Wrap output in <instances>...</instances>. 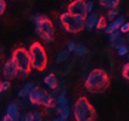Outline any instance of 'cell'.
Segmentation results:
<instances>
[{"instance_id": "1", "label": "cell", "mask_w": 129, "mask_h": 121, "mask_svg": "<svg viewBox=\"0 0 129 121\" xmlns=\"http://www.w3.org/2000/svg\"><path fill=\"white\" fill-rule=\"evenodd\" d=\"M110 86V76L104 69H93L84 80V88L93 94L105 92Z\"/></svg>"}, {"instance_id": "2", "label": "cell", "mask_w": 129, "mask_h": 121, "mask_svg": "<svg viewBox=\"0 0 129 121\" xmlns=\"http://www.w3.org/2000/svg\"><path fill=\"white\" fill-rule=\"evenodd\" d=\"M31 21L35 26V34L46 44L52 42L54 39V27L50 18L40 13H35L31 17Z\"/></svg>"}, {"instance_id": "3", "label": "cell", "mask_w": 129, "mask_h": 121, "mask_svg": "<svg viewBox=\"0 0 129 121\" xmlns=\"http://www.w3.org/2000/svg\"><path fill=\"white\" fill-rule=\"evenodd\" d=\"M73 115L75 121H96V111L86 97H80L74 103Z\"/></svg>"}, {"instance_id": "4", "label": "cell", "mask_w": 129, "mask_h": 121, "mask_svg": "<svg viewBox=\"0 0 129 121\" xmlns=\"http://www.w3.org/2000/svg\"><path fill=\"white\" fill-rule=\"evenodd\" d=\"M28 52L30 56L31 69L36 70V71H44L47 67L48 58H47V53H46V50L42 46V44L39 41H34L29 46Z\"/></svg>"}, {"instance_id": "5", "label": "cell", "mask_w": 129, "mask_h": 121, "mask_svg": "<svg viewBox=\"0 0 129 121\" xmlns=\"http://www.w3.org/2000/svg\"><path fill=\"white\" fill-rule=\"evenodd\" d=\"M11 58L15 61L17 68H18V74L17 78L24 79L30 74L31 70V64H30V56H29L28 50H25L24 47H17L16 50H13Z\"/></svg>"}, {"instance_id": "6", "label": "cell", "mask_w": 129, "mask_h": 121, "mask_svg": "<svg viewBox=\"0 0 129 121\" xmlns=\"http://www.w3.org/2000/svg\"><path fill=\"white\" fill-rule=\"evenodd\" d=\"M59 23L69 34H77L84 29V18L75 16L68 11L59 16Z\"/></svg>"}, {"instance_id": "7", "label": "cell", "mask_w": 129, "mask_h": 121, "mask_svg": "<svg viewBox=\"0 0 129 121\" xmlns=\"http://www.w3.org/2000/svg\"><path fill=\"white\" fill-rule=\"evenodd\" d=\"M47 94H48V93L46 92L42 87L34 86L33 90L29 92L27 99H28V102L31 104V105L39 107V105H42V104H44V101H45V98L47 97Z\"/></svg>"}, {"instance_id": "8", "label": "cell", "mask_w": 129, "mask_h": 121, "mask_svg": "<svg viewBox=\"0 0 129 121\" xmlns=\"http://www.w3.org/2000/svg\"><path fill=\"white\" fill-rule=\"evenodd\" d=\"M68 12L73 13L75 16H80L86 19L87 17V11H86V1L84 0H73L68 5Z\"/></svg>"}, {"instance_id": "9", "label": "cell", "mask_w": 129, "mask_h": 121, "mask_svg": "<svg viewBox=\"0 0 129 121\" xmlns=\"http://www.w3.org/2000/svg\"><path fill=\"white\" fill-rule=\"evenodd\" d=\"M17 74H18V68H17L15 61L10 58L5 61V63L3 65V75H4V79L5 80H12L17 78Z\"/></svg>"}, {"instance_id": "10", "label": "cell", "mask_w": 129, "mask_h": 121, "mask_svg": "<svg viewBox=\"0 0 129 121\" xmlns=\"http://www.w3.org/2000/svg\"><path fill=\"white\" fill-rule=\"evenodd\" d=\"M100 16H101L100 12H90V13H88L86 19H84V29L90 32L93 28H95L96 22H98Z\"/></svg>"}, {"instance_id": "11", "label": "cell", "mask_w": 129, "mask_h": 121, "mask_svg": "<svg viewBox=\"0 0 129 121\" xmlns=\"http://www.w3.org/2000/svg\"><path fill=\"white\" fill-rule=\"evenodd\" d=\"M21 110L18 108V105H17L15 102H12L7 105V108H6V115L9 116L11 121H21L22 119V116H21V113H19Z\"/></svg>"}, {"instance_id": "12", "label": "cell", "mask_w": 129, "mask_h": 121, "mask_svg": "<svg viewBox=\"0 0 129 121\" xmlns=\"http://www.w3.org/2000/svg\"><path fill=\"white\" fill-rule=\"evenodd\" d=\"M123 23H124V17L123 16H119V17H117L116 19L111 21L110 23L107 24L106 28H105V33L106 34H111L113 32H117V30H119V28L122 27Z\"/></svg>"}, {"instance_id": "13", "label": "cell", "mask_w": 129, "mask_h": 121, "mask_svg": "<svg viewBox=\"0 0 129 121\" xmlns=\"http://www.w3.org/2000/svg\"><path fill=\"white\" fill-rule=\"evenodd\" d=\"M44 84L52 91V90H54L57 87V85L59 84V81H58L57 76L53 74V73H50V74H47L45 78H44Z\"/></svg>"}, {"instance_id": "14", "label": "cell", "mask_w": 129, "mask_h": 121, "mask_svg": "<svg viewBox=\"0 0 129 121\" xmlns=\"http://www.w3.org/2000/svg\"><path fill=\"white\" fill-rule=\"evenodd\" d=\"M50 94L54 98V99H56L57 97H59V96H65V94H67V86H65V84L60 81V82L57 85L56 88L51 91Z\"/></svg>"}, {"instance_id": "15", "label": "cell", "mask_w": 129, "mask_h": 121, "mask_svg": "<svg viewBox=\"0 0 129 121\" xmlns=\"http://www.w3.org/2000/svg\"><path fill=\"white\" fill-rule=\"evenodd\" d=\"M35 86V84H34V81H28L25 85H23V87L18 91V98H27L28 97L29 92L33 90V87Z\"/></svg>"}, {"instance_id": "16", "label": "cell", "mask_w": 129, "mask_h": 121, "mask_svg": "<svg viewBox=\"0 0 129 121\" xmlns=\"http://www.w3.org/2000/svg\"><path fill=\"white\" fill-rule=\"evenodd\" d=\"M119 3H121V0H99V6L103 9L110 10V9L118 7Z\"/></svg>"}, {"instance_id": "17", "label": "cell", "mask_w": 129, "mask_h": 121, "mask_svg": "<svg viewBox=\"0 0 129 121\" xmlns=\"http://www.w3.org/2000/svg\"><path fill=\"white\" fill-rule=\"evenodd\" d=\"M69 55H70V52L68 51V50H62V51H59L56 56V64L65 63L68 59H69Z\"/></svg>"}, {"instance_id": "18", "label": "cell", "mask_w": 129, "mask_h": 121, "mask_svg": "<svg viewBox=\"0 0 129 121\" xmlns=\"http://www.w3.org/2000/svg\"><path fill=\"white\" fill-rule=\"evenodd\" d=\"M125 42H127L125 38H123V36H119V38H117L115 41L110 42V45H111V49H113V50H118L119 47L125 46Z\"/></svg>"}, {"instance_id": "19", "label": "cell", "mask_w": 129, "mask_h": 121, "mask_svg": "<svg viewBox=\"0 0 129 121\" xmlns=\"http://www.w3.org/2000/svg\"><path fill=\"white\" fill-rule=\"evenodd\" d=\"M88 55V50L87 47L83 46V45H76V49H75V56L76 57H86Z\"/></svg>"}, {"instance_id": "20", "label": "cell", "mask_w": 129, "mask_h": 121, "mask_svg": "<svg viewBox=\"0 0 129 121\" xmlns=\"http://www.w3.org/2000/svg\"><path fill=\"white\" fill-rule=\"evenodd\" d=\"M105 17L106 19H109L110 22L116 19L118 17V7H115V9H110V10H106V13H105Z\"/></svg>"}, {"instance_id": "21", "label": "cell", "mask_w": 129, "mask_h": 121, "mask_svg": "<svg viewBox=\"0 0 129 121\" xmlns=\"http://www.w3.org/2000/svg\"><path fill=\"white\" fill-rule=\"evenodd\" d=\"M70 113H71V110H70V107H69V104H68V105L63 107L62 109H60V113H59V117H62L63 120L68 121V119L70 117Z\"/></svg>"}, {"instance_id": "22", "label": "cell", "mask_w": 129, "mask_h": 121, "mask_svg": "<svg viewBox=\"0 0 129 121\" xmlns=\"http://www.w3.org/2000/svg\"><path fill=\"white\" fill-rule=\"evenodd\" d=\"M107 19L106 17H104V16H100L99 17V19H98V22H96V26L95 28L98 29V30H105V28H106L107 26Z\"/></svg>"}, {"instance_id": "23", "label": "cell", "mask_w": 129, "mask_h": 121, "mask_svg": "<svg viewBox=\"0 0 129 121\" xmlns=\"http://www.w3.org/2000/svg\"><path fill=\"white\" fill-rule=\"evenodd\" d=\"M54 104H56L54 103V98L48 93V94H47V97L45 98V101H44V104H42V105H44L45 108H51V109H52V108L54 107Z\"/></svg>"}, {"instance_id": "24", "label": "cell", "mask_w": 129, "mask_h": 121, "mask_svg": "<svg viewBox=\"0 0 129 121\" xmlns=\"http://www.w3.org/2000/svg\"><path fill=\"white\" fill-rule=\"evenodd\" d=\"M121 74H122V76H123L125 80H129V62L128 63H125L123 67H122Z\"/></svg>"}, {"instance_id": "25", "label": "cell", "mask_w": 129, "mask_h": 121, "mask_svg": "<svg viewBox=\"0 0 129 121\" xmlns=\"http://www.w3.org/2000/svg\"><path fill=\"white\" fill-rule=\"evenodd\" d=\"M15 103L18 105L19 110H24L25 108H27V101H25L24 98H19V99H18V101H16Z\"/></svg>"}, {"instance_id": "26", "label": "cell", "mask_w": 129, "mask_h": 121, "mask_svg": "<svg viewBox=\"0 0 129 121\" xmlns=\"http://www.w3.org/2000/svg\"><path fill=\"white\" fill-rule=\"evenodd\" d=\"M9 88H10V81H9V80H4L3 82H1V86H0V93L6 92Z\"/></svg>"}, {"instance_id": "27", "label": "cell", "mask_w": 129, "mask_h": 121, "mask_svg": "<svg viewBox=\"0 0 129 121\" xmlns=\"http://www.w3.org/2000/svg\"><path fill=\"white\" fill-rule=\"evenodd\" d=\"M34 121H44V113L42 111H34L33 113Z\"/></svg>"}, {"instance_id": "28", "label": "cell", "mask_w": 129, "mask_h": 121, "mask_svg": "<svg viewBox=\"0 0 129 121\" xmlns=\"http://www.w3.org/2000/svg\"><path fill=\"white\" fill-rule=\"evenodd\" d=\"M75 49H76V42L74 40H70V41H68V44H67V50L69 52H75Z\"/></svg>"}, {"instance_id": "29", "label": "cell", "mask_w": 129, "mask_h": 121, "mask_svg": "<svg viewBox=\"0 0 129 121\" xmlns=\"http://www.w3.org/2000/svg\"><path fill=\"white\" fill-rule=\"evenodd\" d=\"M128 46L125 45V46H122V47H119L117 50V55L118 56H127L128 55Z\"/></svg>"}, {"instance_id": "30", "label": "cell", "mask_w": 129, "mask_h": 121, "mask_svg": "<svg viewBox=\"0 0 129 121\" xmlns=\"http://www.w3.org/2000/svg\"><path fill=\"white\" fill-rule=\"evenodd\" d=\"M93 9H94V3H93L92 0H88V1H86V11H87V13H90V12H93Z\"/></svg>"}, {"instance_id": "31", "label": "cell", "mask_w": 129, "mask_h": 121, "mask_svg": "<svg viewBox=\"0 0 129 121\" xmlns=\"http://www.w3.org/2000/svg\"><path fill=\"white\" fill-rule=\"evenodd\" d=\"M121 36V34H119V30H117V32H113V33H111V34H109V41L110 42H112V41H115L117 38H119Z\"/></svg>"}, {"instance_id": "32", "label": "cell", "mask_w": 129, "mask_h": 121, "mask_svg": "<svg viewBox=\"0 0 129 121\" xmlns=\"http://www.w3.org/2000/svg\"><path fill=\"white\" fill-rule=\"evenodd\" d=\"M119 32L121 33H129V22H124L122 24V27L119 28Z\"/></svg>"}, {"instance_id": "33", "label": "cell", "mask_w": 129, "mask_h": 121, "mask_svg": "<svg viewBox=\"0 0 129 121\" xmlns=\"http://www.w3.org/2000/svg\"><path fill=\"white\" fill-rule=\"evenodd\" d=\"M6 10V3H5V0H0V16L5 12Z\"/></svg>"}, {"instance_id": "34", "label": "cell", "mask_w": 129, "mask_h": 121, "mask_svg": "<svg viewBox=\"0 0 129 121\" xmlns=\"http://www.w3.org/2000/svg\"><path fill=\"white\" fill-rule=\"evenodd\" d=\"M23 119L24 121H34V116H33V113H27L23 115Z\"/></svg>"}, {"instance_id": "35", "label": "cell", "mask_w": 129, "mask_h": 121, "mask_svg": "<svg viewBox=\"0 0 129 121\" xmlns=\"http://www.w3.org/2000/svg\"><path fill=\"white\" fill-rule=\"evenodd\" d=\"M0 121H11V119H10L7 115H4L3 117H1V120H0Z\"/></svg>"}, {"instance_id": "36", "label": "cell", "mask_w": 129, "mask_h": 121, "mask_svg": "<svg viewBox=\"0 0 129 121\" xmlns=\"http://www.w3.org/2000/svg\"><path fill=\"white\" fill-rule=\"evenodd\" d=\"M51 121H65V120H63L62 117H54V119H52Z\"/></svg>"}, {"instance_id": "37", "label": "cell", "mask_w": 129, "mask_h": 121, "mask_svg": "<svg viewBox=\"0 0 129 121\" xmlns=\"http://www.w3.org/2000/svg\"><path fill=\"white\" fill-rule=\"evenodd\" d=\"M127 58H128V59H129V52H128V55H127Z\"/></svg>"}, {"instance_id": "38", "label": "cell", "mask_w": 129, "mask_h": 121, "mask_svg": "<svg viewBox=\"0 0 129 121\" xmlns=\"http://www.w3.org/2000/svg\"><path fill=\"white\" fill-rule=\"evenodd\" d=\"M1 82H3V81H1V79H0V86H1Z\"/></svg>"}, {"instance_id": "39", "label": "cell", "mask_w": 129, "mask_h": 121, "mask_svg": "<svg viewBox=\"0 0 129 121\" xmlns=\"http://www.w3.org/2000/svg\"><path fill=\"white\" fill-rule=\"evenodd\" d=\"M21 121H24V119H23V116H22V119H21Z\"/></svg>"}]
</instances>
